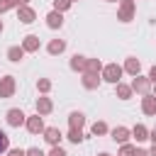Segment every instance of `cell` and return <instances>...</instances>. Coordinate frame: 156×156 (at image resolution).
I'll return each instance as SVG.
<instances>
[{
  "instance_id": "30bf717a",
  "label": "cell",
  "mask_w": 156,
  "mask_h": 156,
  "mask_svg": "<svg viewBox=\"0 0 156 156\" xmlns=\"http://www.w3.org/2000/svg\"><path fill=\"white\" fill-rule=\"evenodd\" d=\"M46 24H49V29H61V24H63V15L61 12H49L46 15Z\"/></svg>"
},
{
  "instance_id": "6da1fadb",
  "label": "cell",
  "mask_w": 156,
  "mask_h": 156,
  "mask_svg": "<svg viewBox=\"0 0 156 156\" xmlns=\"http://www.w3.org/2000/svg\"><path fill=\"white\" fill-rule=\"evenodd\" d=\"M102 78H105L107 83L117 85L119 78H122V66H117V63H107V66L102 68Z\"/></svg>"
},
{
  "instance_id": "ffe728a7",
  "label": "cell",
  "mask_w": 156,
  "mask_h": 156,
  "mask_svg": "<svg viewBox=\"0 0 156 156\" xmlns=\"http://www.w3.org/2000/svg\"><path fill=\"white\" fill-rule=\"evenodd\" d=\"M115 93H117V98H122V100H129V98H132V88L124 85V83H117V85H115Z\"/></svg>"
},
{
  "instance_id": "2e32d148",
  "label": "cell",
  "mask_w": 156,
  "mask_h": 156,
  "mask_svg": "<svg viewBox=\"0 0 156 156\" xmlns=\"http://www.w3.org/2000/svg\"><path fill=\"white\" fill-rule=\"evenodd\" d=\"M98 85H100V78H98V76H93V73H83V88L95 90Z\"/></svg>"
},
{
  "instance_id": "f1b7e54d",
  "label": "cell",
  "mask_w": 156,
  "mask_h": 156,
  "mask_svg": "<svg viewBox=\"0 0 156 156\" xmlns=\"http://www.w3.org/2000/svg\"><path fill=\"white\" fill-rule=\"evenodd\" d=\"M24 156H44V151H41V149H37V146H32V149H27V151H24Z\"/></svg>"
},
{
  "instance_id": "603a6c76",
  "label": "cell",
  "mask_w": 156,
  "mask_h": 156,
  "mask_svg": "<svg viewBox=\"0 0 156 156\" xmlns=\"http://www.w3.org/2000/svg\"><path fill=\"white\" fill-rule=\"evenodd\" d=\"M7 149H10V136H7V134L0 129V156H2Z\"/></svg>"
},
{
  "instance_id": "7a4b0ae2",
  "label": "cell",
  "mask_w": 156,
  "mask_h": 156,
  "mask_svg": "<svg viewBox=\"0 0 156 156\" xmlns=\"http://www.w3.org/2000/svg\"><path fill=\"white\" fill-rule=\"evenodd\" d=\"M117 17H119L122 22H129V20L134 17V0H122V5H119V12H117Z\"/></svg>"
},
{
  "instance_id": "e0dca14e",
  "label": "cell",
  "mask_w": 156,
  "mask_h": 156,
  "mask_svg": "<svg viewBox=\"0 0 156 156\" xmlns=\"http://www.w3.org/2000/svg\"><path fill=\"white\" fill-rule=\"evenodd\" d=\"M51 107H54V105H51L49 98H39V100H37V115H49Z\"/></svg>"
},
{
  "instance_id": "4dcf8cb0",
  "label": "cell",
  "mask_w": 156,
  "mask_h": 156,
  "mask_svg": "<svg viewBox=\"0 0 156 156\" xmlns=\"http://www.w3.org/2000/svg\"><path fill=\"white\" fill-rule=\"evenodd\" d=\"M49 156H66V151H63L61 146H54V149L49 151Z\"/></svg>"
},
{
  "instance_id": "f35d334b",
  "label": "cell",
  "mask_w": 156,
  "mask_h": 156,
  "mask_svg": "<svg viewBox=\"0 0 156 156\" xmlns=\"http://www.w3.org/2000/svg\"><path fill=\"white\" fill-rule=\"evenodd\" d=\"M98 156H110V154H98Z\"/></svg>"
},
{
  "instance_id": "74e56055",
  "label": "cell",
  "mask_w": 156,
  "mask_h": 156,
  "mask_svg": "<svg viewBox=\"0 0 156 156\" xmlns=\"http://www.w3.org/2000/svg\"><path fill=\"white\" fill-rule=\"evenodd\" d=\"M0 32H2V20H0Z\"/></svg>"
},
{
  "instance_id": "9c48e42d",
  "label": "cell",
  "mask_w": 156,
  "mask_h": 156,
  "mask_svg": "<svg viewBox=\"0 0 156 156\" xmlns=\"http://www.w3.org/2000/svg\"><path fill=\"white\" fill-rule=\"evenodd\" d=\"M141 110H144V115H156V95H144Z\"/></svg>"
},
{
  "instance_id": "7402d4cb",
  "label": "cell",
  "mask_w": 156,
  "mask_h": 156,
  "mask_svg": "<svg viewBox=\"0 0 156 156\" xmlns=\"http://www.w3.org/2000/svg\"><path fill=\"white\" fill-rule=\"evenodd\" d=\"M85 61H88L85 56H78V54H76V56L71 58V68H73V71H83V73H85Z\"/></svg>"
},
{
  "instance_id": "1f68e13d",
  "label": "cell",
  "mask_w": 156,
  "mask_h": 156,
  "mask_svg": "<svg viewBox=\"0 0 156 156\" xmlns=\"http://www.w3.org/2000/svg\"><path fill=\"white\" fill-rule=\"evenodd\" d=\"M149 83H156V66H151L149 71Z\"/></svg>"
},
{
  "instance_id": "d590c367",
  "label": "cell",
  "mask_w": 156,
  "mask_h": 156,
  "mask_svg": "<svg viewBox=\"0 0 156 156\" xmlns=\"http://www.w3.org/2000/svg\"><path fill=\"white\" fill-rule=\"evenodd\" d=\"M149 156H156V146H151V151H149Z\"/></svg>"
},
{
  "instance_id": "9a60e30c",
  "label": "cell",
  "mask_w": 156,
  "mask_h": 156,
  "mask_svg": "<svg viewBox=\"0 0 156 156\" xmlns=\"http://www.w3.org/2000/svg\"><path fill=\"white\" fill-rule=\"evenodd\" d=\"M7 58H10L12 63L22 61V58H24V49H22V46H10V49H7Z\"/></svg>"
},
{
  "instance_id": "8d00e7d4",
  "label": "cell",
  "mask_w": 156,
  "mask_h": 156,
  "mask_svg": "<svg viewBox=\"0 0 156 156\" xmlns=\"http://www.w3.org/2000/svg\"><path fill=\"white\" fill-rule=\"evenodd\" d=\"M17 2H20V5H27V2H29V0H17Z\"/></svg>"
},
{
  "instance_id": "e575fe53",
  "label": "cell",
  "mask_w": 156,
  "mask_h": 156,
  "mask_svg": "<svg viewBox=\"0 0 156 156\" xmlns=\"http://www.w3.org/2000/svg\"><path fill=\"white\" fill-rule=\"evenodd\" d=\"M149 139H151V141H154V146H156V127L149 132Z\"/></svg>"
},
{
  "instance_id": "4fadbf2b",
  "label": "cell",
  "mask_w": 156,
  "mask_h": 156,
  "mask_svg": "<svg viewBox=\"0 0 156 156\" xmlns=\"http://www.w3.org/2000/svg\"><path fill=\"white\" fill-rule=\"evenodd\" d=\"M139 68H141V63H139V58H134V56H129L122 71H127V73H132V76H139Z\"/></svg>"
},
{
  "instance_id": "52a82bcc",
  "label": "cell",
  "mask_w": 156,
  "mask_h": 156,
  "mask_svg": "<svg viewBox=\"0 0 156 156\" xmlns=\"http://www.w3.org/2000/svg\"><path fill=\"white\" fill-rule=\"evenodd\" d=\"M17 20H20V22H24V24L34 22V10H32V7H27V5H20V7H17Z\"/></svg>"
},
{
  "instance_id": "8fae6325",
  "label": "cell",
  "mask_w": 156,
  "mask_h": 156,
  "mask_svg": "<svg viewBox=\"0 0 156 156\" xmlns=\"http://www.w3.org/2000/svg\"><path fill=\"white\" fill-rule=\"evenodd\" d=\"M22 49H24V54H27V51H39V37H37V34H29V37H24V41H22Z\"/></svg>"
},
{
  "instance_id": "d6986e66",
  "label": "cell",
  "mask_w": 156,
  "mask_h": 156,
  "mask_svg": "<svg viewBox=\"0 0 156 156\" xmlns=\"http://www.w3.org/2000/svg\"><path fill=\"white\" fill-rule=\"evenodd\" d=\"M63 49H66V41H63V39H54V41H49V54H51V56L61 54Z\"/></svg>"
},
{
  "instance_id": "4316f807",
  "label": "cell",
  "mask_w": 156,
  "mask_h": 156,
  "mask_svg": "<svg viewBox=\"0 0 156 156\" xmlns=\"http://www.w3.org/2000/svg\"><path fill=\"white\" fill-rule=\"evenodd\" d=\"M37 88H39L41 93H46V90L51 88V80H46V78H39V83H37Z\"/></svg>"
},
{
  "instance_id": "7c38bea8",
  "label": "cell",
  "mask_w": 156,
  "mask_h": 156,
  "mask_svg": "<svg viewBox=\"0 0 156 156\" xmlns=\"http://www.w3.org/2000/svg\"><path fill=\"white\" fill-rule=\"evenodd\" d=\"M129 134H132V132H129L127 127H115V129H112V139H115V141H119V144H127Z\"/></svg>"
},
{
  "instance_id": "836d02e7",
  "label": "cell",
  "mask_w": 156,
  "mask_h": 156,
  "mask_svg": "<svg viewBox=\"0 0 156 156\" xmlns=\"http://www.w3.org/2000/svg\"><path fill=\"white\" fill-rule=\"evenodd\" d=\"M10 156H24V149H12Z\"/></svg>"
},
{
  "instance_id": "d4e9b609",
  "label": "cell",
  "mask_w": 156,
  "mask_h": 156,
  "mask_svg": "<svg viewBox=\"0 0 156 156\" xmlns=\"http://www.w3.org/2000/svg\"><path fill=\"white\" fill-rule=\"evenodd\" d=\"M71 7V0H54V10L56 12H63V10H68Z\"/></svg>"
},
{
  "instance_id": "484cf974",
  "label": "cell",
  "mask_w": 156,
  "mask_h": 156,
  "mask_svg": "<svg viewBox=\"0 0 156 156\" xmlns=\"http://www.w3.org/2000/svg\"><path fill=\"white\" fill-rule=\"evenodd\" d=\"M105 132H107V124L105 122H95L93 124V134H105Z\"/></svg>"
},
{
  "instance_id": "d6a6232c",
  "label": "cell",
  "mask_w": 156,
  "mask_h": 156,
  "mask_svg": "<svg viewBox=\"0 0 156 156\" xmlns=\"http://www.w3.org/2000/svg\"><path fill=\"white\" fill-rule=\"evenodd\" d=\"M132 156H149V151H144V149H134Z\"/></svg>"
},
{
  "instance_id": "60d3db41",
  "label": "cell",
  "mask_w": 156,
  "mask_h": 156,
  "mask_svg": "<svg viewBox=\"0 0 156 156\" xmlns=\"http://www.w3.org/2000/svg\"><path fill=\"white\" fill-rule=\"evenodd\" d=\"M154 93H156V88H154Z\"/></svg>"
},
{
  "instance_id": "5bb4252c",
  "label": "cell",
  "mask_w": 156,
  "mask_h": 156,
  "mask_svg": "<svg viewBox=\"0 0 156 156\" xmlns=\"http://www.w3.org/2000/svg\"><path fill=\"white\" fill-rule=\"evenodd\" d=\"M68 124H71V129H80V127L85 124L83 112H71V115H68Z\"/></svg>"
},
{
  "instance_id": "ba28073f",
  "label": "cell",
  "mask_w": 156,
  "mask_h": 156,
  "mask_svg": "<svg viewBox=\"0 0 156 156\" xmlns=\"http://www.w3.org/2000/svg\"><path fill=\"white\" fill-rule=\"evenodd\" d=\"M27 129H29L32 134H39V132H44V122H41V115L27 117Z\"/></svg>"
},
{
  "instance_id": "cb8c5ba5",
  "label": "cell",
  "mask_w": 156,
  "mask_h": 156,
  "mask_svg": "<svg viewBox=\"0 0 156 156\" xmlns=\"http://www.w3.org/2000/svg\"><path fill=\"white\" fill-rule=\"evenodd\" d=\"M68 141L80 144V141H83V132H80V129H71V132H68Z\"/></svg>"
},
{
  "instance_id": "8992f818",
  "label": "cell",
  "mask_w": 156,
  "mask_h": 156,
  "mask_svg": "<svg viewBox=\"0 0 156 156\" xmlns=\"http://www.w3.org/2000/svg\"><path fill=\"white\" fill-rule=\"evenodd\" d=\"M61 136H63V134L58 132V127H46V129H44V139H46L51 146H58Z\"/></svg>"
},
{
  "instance_id": "5b68a950",
  "label": "cell",
  "mask_w": 156,
  "mask_h": 156,
  "mask_svg": "<svg viewBox=\"0 0 156 156\" xmlns=\"http://www.w3.org/2000/svg\"><path fill=\"white\" fill-rule=\"evenodd\" d=\"M129 88L136 90V93H141V95H149V78H144V76H134V80H132Z\"/></svg>"
},
{
  "instance_id": "83f0119b",
  "label": "cell",
  "mask_w": 156,
  "mask_h": 156,
  "mask_svg": "<svg viewBox=\"0 0 156 156\" xmlns=\"http://www.w3.org/2000/svg\"><path fill=\"white\" fill-rule=\"evenodd\" d=\"M132 154H134V146H132V144H122L119 156H132Z\"/></svg>"
},
{
  "instance_id": "3957f363",
  "label": "cell",
  "mask_w": 156,
  "mask_h": 156,
  "mask_svg": "<svg viewBox=\"0 0 156 156\" xmlns=\"http://www.w3.org/2000/svg\"><path fill=\"white\" fill-rule=\"evenodd\" d=\"M24 122H27V115H24L22 110H17V107L7 110V124H10V127H20V124H24Z\"/></svg>"
},
{
  "instance_id": "277c9868",
  "label": "cell",
  "mask_w": 156,
  "mask_h": 156,
  "mask_svg": "<svg viewBox=\"0 0 156 156\" xmlns=\"http://www.w3.org/2000/svg\"><path fill=\"white\" fill-rule=\"evenodd\" d=\"M12 93H15V78L12 76L0 78V98H10Z\"/></svg>"
},
{
  "instance_id": "ab89813d",
  "label": "cell",
  "mask_w": 156,
  "mask_h": 156,
  "mask_svg": "<svg viewBox=\"0 0 156 156\" xmlns=\"http://www.w3.org/2000/svg\"><path fill=\"white\" fill-rule=\"evenodd\" d=\"M107 2H117V0H107Z\"/></svg>"
},
{
  "instance_id": "b9f144b4",
  "label": "cell",
  "mask_w": 156,
  "mask_h": 156,
  "mask_svg": "<svg viewBox=\"0 0 156 156\" xmlns=\"http://www.w3.org/2000/svg\"><path fill=\"white\" fill-rule=\"evenodd\" d=\"M71 2H73V0H71Z\"/></svg>"
},
{
  "instance_id": "f546056e",
  "label": "cell",
  "mask_w": 156,
  "mask_h": 156,
  "mask_svg": "<svg viewBox=\"0 0 156 156\" xmlns=\"http://www.w3.org/2000/svg\"><path fill=\"white\" fill-rule=\"evenodd\" d=\"M10 7H12V2H10V0H0V15H2V12H7Z\"/></svg>"
},
{
  "instance_id": "ac0fdd59",
  "label": "cell",
  "mask_w": 156,
  "mask_h": 156,
  "mask_svg": "<svg viewBox=\"0 0 156 156\" xmlns=\"http://www.w3.org/2000/svg\"><path fill=\"white\" fill-rule=\"evenodd\" d=\"M102 71V63L98 61V58H88L85 61V73H93V76H98Z\"/></svg>"
},
{
  "instance_id": "44dd1931",
  "label": "cell",
  "mask_w": 156,
  "mask_h": 156,
  "mask_svg": "<svg viewBox=\"0 0 156 156\" xmlns=\"http://www.w3.org/2000/svg\"><path fill=\"white\" fill-rule=\"evenodd\" d=\"M132 136H134L136 141H144V139H149V129H146L144 124H136V127L132 129Z\"/></svg>"
}]
</instances>
